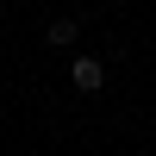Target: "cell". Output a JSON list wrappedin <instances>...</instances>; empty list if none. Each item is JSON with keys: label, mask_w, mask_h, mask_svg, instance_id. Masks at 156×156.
<instances>
[{"label": "cell", "mask_w": 156, "mask_h": 156, "mask_svg": "<svg viewBox=\"0 0 156 156\" xmlns=\"http://www.w3.org/2000/svg\"><path fill=\"white\" fill-rule=\"evenodd\" d=\"M69 81H75V94H100V87H106V62L87 56V50H75L69 56Z\"/></svg>", "instance_id": "6da1fadb"}, {"label": "cell", "mask_w": 156, "mask_h": 156, "mask_svg": "<svg viewBox=\"0 0 156 156\" xmlns=\"http://www.w3.org/2000/svg\"><path fill=\"white\" fill-rule=\"evenodd\" d=\"M75 37H81V25H75V19H50L44 44H50V50H75Z\"/></svg>", "instance_id": "7a4b0ae2"}]
</instances>
